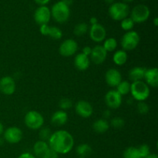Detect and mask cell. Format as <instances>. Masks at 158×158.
Segmentation results:
<instances>
[{"mask_svg":"<svg viewBox=\"0 0 158 158\" xmlns=\"http://www.w3.org/2000/svg\"><path fill=\"white\" fill-rule=\"evenodd\" d=\"M58 157H59V154H57L56 152H55L54 151H52V149H50L48 158H58Z\"/></svg>","mask_w":158,"mask_h":158,"instance_id":"cell-40","label":"cell"},{"mask_svg":"<svg viewBox=\"0 0 158 158\" xmlns=\"http://www.w3.org/2000/svg\"><path fill=\"white\" fill-rule=\"evenodd\" d=\"M3 141H4V139L0 138V145H2L3 143Z\"/></svg>","mask_w":158,"mask_h":158,"instance_id":"cell-49","label":"cell"},{"mask_svg":"<svg viewBox=\"0 0 158 158\" xmlns=\"http://www.w3.org/2000/svg\"><path fill=\"white\" fill-rule=\"evenodd\" d=\"M47 35H49L52 40H58L63 37V32L60 28L56 26H49Z\"/></svg>","mask_w":158,"mask_h":158,"instance_id":"cell-26","label":"cell"},{"mask_svg":"<svg viewBox=\"0 0 158 158\" xmlns=\"http://www.w3.org/2000/svg\"><path fill=\"white\" fill-rule=\"evenodd\" d=\"M3 133H4V140L12 144L19 143L23 139V131L17 127H10Z\"/></svg>","mask_w":158,"mask_h":158,"instance_id":"cell-9","label":"cell"},{"mask_svg":"<svg viewBox=\"0 0 158 158\" xmlns=\"http://www.w3.org/2000/svg\"><path fill=\"white\" fill-rule=\"evenodd\" d=\"M49 1H50V0H35V3L40 6H46V4H48V3L49 2Z\"/></svg>","mask_w":158,"mask_h":158,"instance_id":"cell-39","label":"cell"},{"mask_svg":"<svg viewBox=\"0 0 158 158\" xmlns=\"http://www.w3.org/2000/svg\"><path fill=\"white\" fill-rule=\"evenodd\" d=\"M110 125L115 129H121L124 127L125 121L123 118L120 117H116L111 120Z\"/></svg>","mask_w":158,"mask_h":158,"instance_id":"cell-32","label":"cell"},{"mask_svg":"<svg viewBox=\"0 0 158 158\" xmlns=\"http://www.w3.org/2000/svg\"><path fill=\"white\" fill-rule=\"evenodd\" d=\"M91 52H92V48L89 47V46H84V47L83 48V50H82V53H83L84 55L87 56L89 57V56H90L91 54Z\"/></svg>","mask_w":158,"mask_h":158,"instance_id":"cell-37","label":"cell"},{"mask_svg":"<svg viewBox=\"0 0 158 158\" xmlns=\"http://www.w3.org/2000/svg\"><path fill=\"white\" fill-rule=\"evenodd\" d=\"M144 158H158V156L156 154H150L148 157Z\"/></svg>","mask_w":158,"mask_h":158,"instance_id":"cell-45","label":"cell"},{"mask_svg":"<svg viewBox=\"0 0 158 158\" xmlns=\"http://www.w3.org/2000/svg\"><path fill=\"white\" fill-rule=\"evenodd\" d=\"M68 120V114L64 110H57L51 117V123L55 126H63Z\"/></svg>","mask_w":158,"mask_h":158,"instance_id":"cell-20","label":"cell"},{"mask_svg":"<svg viewBox=\"0 0 158 158\" xmlns=\"http://www.w3.org/2000/svg\"><path fill=\"white\" fill-rule=\"evenodd\" d=\"M26 126L31 130H40L43 127L44 118L40 112L36 110H30L26 113L24 117Z\"/></svg>","mask_w":158,"mask_h":158,"instance_id":"cell-6","label":"cell"},{"mask_svg":"<svg viewBox=\"0 0 158 158\" xmlns=\"http://www.w3.org/2000/svg\"><path fill=\"white\" fill-rule=\"evenodd\" d=\"M51 134H52V132L49 127H41L39 132V137H40V140L46 142L50 138Z\"/></svg>","mask_w":158,"mask_h":158,"instance_id":"cell-31","label":"cell"},{"mask_svg":"<svg viewBox=\"0 0 158 158\" xmlns=\"http://www.w3.org/2000/svg\"><path fill=\"white\" fill-rule=\"evenodd\" d=\"M76 113L83 118H89L94 113V108L90 103L86 100H80L75 105Z\"/></svg>","mask_w":158,"mask_h":158,"instance_id":"cell-14","label":"cell"},{"mask_svg":"<svg viewBox=\"0 0 158 158\" xmlns=\"http://www.w3.org/2000/svg\"><path fill=\"white\" fill-rule=\"evenodd\" d=\"M50 148L47 142L43 140H38L33 146V152L35 157L38 158H48Z\"/></svg>","mask_w":158,"mask_h":158,"instance_id":"cell-17","label":"cell"},{"mask_svg":"<svg viewBox=\"0 0 158 158\" xmlns=\"http://www.w3.org/2000/svg\"><path fill=\"white\" fill-rule=\"evenodd\" d=\"M89 37L95 43H101L106 39V31L103 26L100 23L92 25L89 29Z\"/></svg>","mask_w":158,"mask_h":158,"instance_id":"cell-11","label":"cell"},{"mask_svg":"<svg viewBox=\"0 0 158 158\" xmlns=\"http://www.w3.org/2000/svg\"><path fill=\"white\" fill-rule=\"evenodd\" d=\"M16 85L12 77H3L0 79V92L6 96H10L15 93Z\"/></svg>","mask_w":158,"mask_h":158,"instance_id":"cell-13","label":"cell"},{"mask_svg":"<svg viewBox=\"0 0 158 158\" xmlns=\"http://www.w3.org/2000/svg\"><path fill=\"white\" fill-rule=\"evenodd\" d=\"M90 64V60L89 57L84 55L82 52L77 54L74 58V65L77 69L80 71H84L89 68Z\"/></svg>","mask_w":158,"mask_h":158,"instance_id":"cell-19","label":"cell"},{"mask_svg":"<svg viewBox=\"0 0 158 158\" xmlns=\"http://www.w3.org/2000/svg\"><path fill=\"white\" fill-rule=\"evenodd\" d=\"M61 1L63 2V3H65L66 6H69L70 5L73 4V0H61Z\"/></svg>","mask_w":158,"mask_h":158,"instance_id":"cell-43","label":"cell"},{"mask_svg":"<svg viewBox=\"0 0 158 158\" xmlns=\"http://www.w3.org/2000/svg\"><path fill=\"white\" fill-rule=\"evenodd\" d=\"M78 49V44L77 41L73 39H67L64 40L59 48L60 55L64 57H70L75 55Z\"/></svg>","mask_w":158,"mask_h":158,"instance_id":"cell-8","label":"cell"},{"mask_svg":"<svg viewBox=\"0 0 158 158\" xmlns=\"http://www.w3.org/2000/svg\"><path fill=\"white\" fill-rule=\"evenodd\" d=\"M3 132H4V126H3L2 123L0 121V135H2Z\"/></svg>","mask_w":158,"mask_h":158,"instance_id":"cell-44","label":"cell"},{"mask_svg":"<svg viewBox=\"0 0 158 158\" xmlns=\"http://www.w3.org/2000/svg\"><path fill=\"white\" fill-rule=\"evenodd\" d=\"M137 148H138V151L139 152H140L141 158L148 157V156L151 154V150H150L149 146H148V144H142Z\"/></svg>","mask_w":158,"mask_h":158,"instance_id":"cell-35","label":"cell"},{"mask_svg":"<svg viewBox=\"0 0 158 158\" xmlns=\"http://www.w3.org/2000/svg\"><path fill=\"white\" fill-rule=\"evenodd\" d=\"M105 2L107 3V4H113L114 2V0H104Z\"/></svg>","mask_w":158,"mask_h":158,"instance_id":"cell-46","label":"cell"},{"mask_svg":"<svg viewBox=\"0 0 158 158\" xmlns=\"http://www.w3.org/2000/svg\"><path fill=\"white\" fill-rule=\"evenodd\" d=\"M89 23H90L91 26H92V25L98 23V20H97V19L96 17H91L90 19H89Z\"/></svg>","mask_w":158,"mask_h":158,"instance_id":"cell-42","label":"cell"},{"mask_svg":"<svg viewBox=\"0 0 158 158\" xmlns=\"http://www.w3.org/2000/svg\"><path fill=\"white\" fill-rule=\"evenodd\" d=\"M105 80L110 87H117V85L122 81V76L120 71L117 69H108L105 74Z\"/></svg>","mask_w":158,"mask_h":158,"instance_id":"cell-16","label":"cell"},{"mask_svg":"<svg viewBox=\"0 0 158 158\" xmlns=\"http://www.w3.org/2000/svg\"><path fill=\"white\" fill-rule=\"evenodd\" d=\"M51 12L50 9L46 6H40L35 9L34 12V20L39 26L48 24L50 21Z\"/></svg>","mask_w":158,"mask_h":158,"instance_id":"cell-10","label":"cell"},{"mask_svg":"<svg viewBox=\"0 0 158 158\" xmlns=\"http://www.w3.org/2000/svg\"><path fill=\"white\" fill-rule=\"evenodd\" d=\"M123 2H124V3L126 2H134V0H123Z\"/></svg>","mask_w":158,"mask_h":158,"instance_id":"cell-48","label":"cell"},{"mask_svg":"<svg viewBox=\"0 0 158 158\" xmlns=\"http://www.w3.org/2000/svg\"><path fill=\"white\" fill-rule=\"evenodd\" d=\"M49 26L48 24H45V25H42V26H40V33L43 35H47Z\"/></svg>","mask_w":158,"mask_h":158,"instance_id":"cell-36","label":"cell"},{"mask_svg":"<svg viewBox=\"0 0 158 158\" xmlns=\"http://www.w3.org/2000/svg\"><path fill=\"white\" fill-rule=\"evenodd\" d=\"M48 144L50 149L58 154H66L73 148L74 138L68 131L60 130L52 133Z\"/></svg>","mask_w":158,"mask_h":158,"instance_id":"cell-1","label":"cell"},{"mask_svg":"<svg viewBox=\"0 0 158 158\" xmlns=\"http://www.w3.org/2000/svg\"><path fill=\"white\" fill-rule=\"evenodd\" d=\"M145 83L151 87L157 88L158 86V69L157 67L146 69L144 74Z\"/></svg>","mask_w":158,"mask_h":158,"instance_id":"cell-18","label":"cell"},{"mask_svg":"<svg viewBox=\"0 0 158 158\" xmlns=\"http://www.w3.org/2000/svg\"><path fill=\"white\" fill-rule=\"evenodd\" d=\"M59 106L62 110H66L73 106V101L69 98H62L59 102Z\"/></svg>","mask_w":158,"mask_h":158,"instance_id":"cell-33","label":"cell"},{"mask_svg":"<svg viewBox=\"0 0 158 158\" xmlns=\"http://www.w3.org/2000/svg\"><path fill=\"white\" fill-rule=\"evenodd\" d=\"M89 31V26L86 23H80L77 24L74 27L73 33L74 35L78 37L83 36Z\"/></svg>","mask_w":158,"mask_h":158,"instance_id":"cell-25","label":"cell"},{"mask_svg":"<svg viewBox=\"0 0 158 158\" xmlns=\"http://www.w3.org/2000/svg\"><path fill=\"white\" fill-rule=\"evenodd\" d=\"M128 60V56L126 51L123 49L117 50L114 52L113 56V61L117 66H123L127 63Z\"/></svg>","mask_w":158,"mask_h":158,"instance_id":"cell-23","label":"cell"},{"mask_svg":"<svg viewBox=\"0 0 158 158\" xmlns=\"http://www.w3.org/2000/svg\"><path fill=\"white\" fill-rule=\"evenodd\" d=\"M18 158H36V157H35L32 154L26 152V153H23L22 154H20V155L19 156Z\"/></svg>","mask_w":158,"mask_h":158,"instance_id":"cell-38","label":"cell"},{"mask_svg":"<svg viewBox=\"0 0 158 158\" xmlns=\"http://www.w3.org/2000/svg\"><path fill=\"white\" fill-rule=\"evenodd\" d=\"M76 152L80 156V158H85L92 154V148L87 143H81L77 146Z\"/></svg>","mask_w":158,"mask_h":158,"instance_id":"cell-24","label":"cell"},{"mask_svg":"<svg viewBox=\"0 0 158 158\" xmlns=\"http://www.w3.org/2000/svg\"><path fill=\"white\" fill-rule=\"evenodd\" d=\"M146 68L141 66H135L132 68L129 72V79L132 82L140 81L144 78Z\"/></svg>","mask_w":158,"mask_h":158,"instance_id":"cell-21","label":"cell"},{"mask_svg":"<svg viewBox=\"0 0 158 158\" xmlns=\"http://www.w3.org/2000/svg\"><path fill=\"white\" fill-rule=\"evenodd\" d=\"M103 119H105V120H106L107 118H110L111 116L110 110H106L103 111Z\"/></svg>","mask_w":158,"mask_h":158,"instance_id":"cell-41","label":"cell"},{"mask_svg":"<svg viewBox=\"0 0 158 158\" xmlns=\"http://www.w3.org/2000/svg\"><path fill=\"white\" fill-rule=\"evenodd\" d=\"M134 24H135V23H134V21H133L130 17H127V18L121 20L120 26H121V28L123 30L126 31V32H128V31L132 30V29L134 26Z\"/></svg>","mask_w":158,"mask_h":158,"instance_id":"cell-30","label":"cell"},{"mask_svg":"<svg viewBox=\"0 0 158 158\" xmlns=\"http://www.w3.org/2000/svg\"><path fill=\"white\" fill-rule=\"evenodd\" d=\"M154 26H157V25H158V19L157 18V17H155V18H154Z\"/></svg>","mask_w":158,"mask_h":158,"instance_id":"cell-47","label":"cell"},{"mask_svg":"<svg viewBox=\"0 0 158 158\" xmlns=\"http://www.w3.org/2000/svg\"><path fill=\"white\" fill-rule=\"evenodd\" d=\"M90 59L89 60L94 63V64L100 65L104 63L106 60V56H107V52L105 50L103 46L100 45H97L92 48V52L90 54Z\"/></svg>","mask_w":158,"mask_h":158,"instance_id":"cell-15","label":"cell"},{"mask_svg":"<svg viewBox=\"0 0 158 158\" xmlns=\"http://www.w3.org/2000/svg\"><path fill=\"white\" fill-rule=\"evenodd\" d=\"M140 43V35L136 31L127 32L120 40V44L124 51H131L137 47Z\"/></svg>","mask_w":158,"mask_h":158,"instance_id":"cell-5","label":"cell"},{"mask_svg":"<svg viewBox=\"0 0 158 158\" xmlns=\"http://www.w3.org/2000/svg\"><path fill=\"white\" fill-rule=\"evenodd\" d=\"M117 89L116 90L119 93L121 96H124L127 95L130 93L131 91V83H129L128 81H123L122 80L118 85H117Z\"/></svg>","mask_w":158,"mask_h":158,"instance_id":"cell-28","label":"cell"},{"mask_svg":"<svg viewBox=\"0 0 158 158\" xmlns=\"http://www.w3.org/2000/svg\"><path fill=\"white\" fill-rule=\"evenodd\" d=\"M137 110L139 114L144 115V114H147L149 112L150 108L148 103H145L144 101H140L138 102V103L137 104Z\"/></svg>","mask_w":158,"mask_h":158,"instance_id":"cell-34","label":"cell"},{"mask_svg":"<svg viewBox=\"0 0 158 158\" xmlns=\"http://www.w3.org/2000/svg\"><path fill=\"white\" fill-rule=\"evenodd\" d=\"M150 14L151 12L148 6L146 5L140 4L133 8L130 18L134 21V23H143L149 19Z\"/></svg>","mask_w":158,"mask_h":158,"instance_id":"cell-7","label":"cell"},{"mask_svg":"<svg viewBox=\"0 0 158 158\" xmlns=\"http://www.w3.org/2000/svg\"><path fill=\"white\" fill-rule=\"evenodd\" d=\"M103 47L104 48L106 52H113L115 50L117 47V41L114 37H110L106 39L104 41L103 45Z\"/></svg>","mask_w":158,"mask_h":158,"instance_id":"cell-27","label":"cell"},{"mask_svg":"<svg viewBox=\"0 0 158 158\" xmlns=\"http://www.w3.org/2000/svg\"><path fill=\"white\" fill-rule=\"evenodd\" d=\"M123 158H141L138 148L129 147L123 152Z\"/></svg>","mask_w":158,"mask_h":158,"instance_id":"cell-29","label":"cell"},{"mask_svg":"<svg viewBox=\"0 0 158 158\" xmlns=\"http://www.w3.org/2000/svg\"><path fill=\"white\" fill-rule=\"evenodd\" d=\"M110 128V123L107 121V120L105 119H99L96 120L93 124V129L96 133L98 134H103L106 132Z\"/></svg>","mask_w":158,"mask_h":158,"instance_id":"cell-22","label":"cell"},{"mask_svg":"<svg viewBox=\"0 0 158 158\" xmlns=\"http://www.w3.org/2000/svg\"><path fill=\"white\" fill-rule=\"evenodd\" d=\"M110 16L115 21H121L127 18L130 13L129 6L124 2H114L108 9Z\"/></svg>","mask_w":158,"mask_h":158,"instance_id":"cell-4","label":"cell"},{"mask_svg":"<svg viewBox=\"0 0 158 158\" xmlns=\"http://www.w3.org/2000/svg\"><path fill=\"white\" fill-rule=\"evenodd\" d=\"M133 98L137 101H145L149 97L150 87L144 81L140 80V81L133 82L131 83V91Z\"/></svg>","mask_w":158,"mask_h":158,"instance_id":"cell-2","label":"cell"},{"mask_svg":"<svg viewBox=\"0 0 158 158\" xmlns=\"http://www.w3.org/2000/svg\"><path fill=\"white\" fill-rule=\"evenodd\" d=\"M51 17L53 18L56 23H64L69 19L70 16V9L69 6H66L62 1L56 2L50 9Z\"/></svg>","mask_w":158,"mask_h":158,"instance_id":"cell-3","label":"cell"},{"mask_svg":"<svg viewBox=\"0 0 158 158\" xmlns=\"http://www.w3.org/2000/svg\"><path fill=\"white\" fill-rule=\"evenodd\" d=\"M104 100L110 109H117L122 104V96L116 89L108 91L105 95Z\"/></svg>","mask_w":158,"mask_h":158,"instance_id":"cell-12","label":"cell"}]
</instances>
